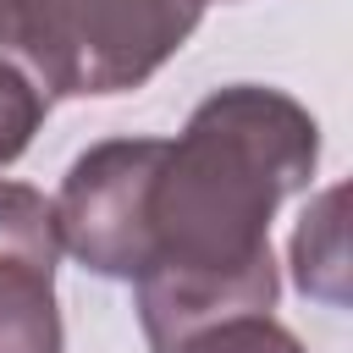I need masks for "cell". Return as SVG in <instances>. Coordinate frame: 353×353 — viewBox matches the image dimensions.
<instances>
[{"instance_id": "7", "label": "cell", "mask_w": 353, "mask_h": 353, "mask_svg": "<svg viewBox=\"0 0 353 353\" xmlns=\"http://www.w3.org/2000/svg\"><path fill=\"white\" fill-rule=\"evenodd\" d=\"M171 353H309V347L270 314H232V320H215V325L193 331Z\"/></svg>"}, {"instance_id": "4", "label": "cell", "mask_w": 353, "mask_h": 353, "mask_svg": "<svg viewBox=\"0 0 353 353\" xmlns=\"http://www.w3.org/2000/svg\"><path fill=\"white\" fill-rule=\"evenodd\" d=\"M55 259L61 237L50 199L0 176V353H66Z\"/></svg>"}, {"instance_id": "2", "label": "cell", "mask_w": 353, "mask_h": 353, "mask_svg": "<svg viewBox=\"0 0 353 353\" xmlns=\"http://www.w3.org/2000/svg\"><path fill=\"white\" fill-rule=\"evenodd\" d=\"M210 0H0V55L50 99L143 88L204 22Z\"/></svg>"}, {"instance_id": "6", "label": "cell", "mask_w": 353, "mask_h": 353, "mask_svg": "<svg viewBox=\"0 0 353 353\" xmlns=\"http://www.w3.org/2000/svg\"><path fill=\"white\" fill-rule=\"evenodd\" d=\"M44 116H50V94L17 61L0 55V171L28 154V143L44 127Z\"/></svg>"}, {"instance_id": "3", "label": "cell", "mask_w": 353, "mask_h": 353, "mask_svg": "<svg viewBox=\"0 0 353 353\" xmlns=\"http://www.w3.org/2000/svg\"><path fill=\"white\" fill-rule=\"evenodd\" d=\"M160 138H99L88 143L50 199L61 254L105 281H132L143 265V199Z\"/></svg>"}, {"instance_id": "5", "label": "cell", "mask_w": 353, "mask_h": 353, "mask_svg": "<svg viewBox=\"0 0 353 353\" xmlns=\"http://www.w3.org/2000/svg\"><path fill=\"white\" fill-rule=\"evenodd\" d=\"M342 199L347 188H325L298 232H292V281L303 298H320V303H347V254H342Z\"/></svg>"}, {"instance_id": "1", "label": "cell", "mask_w": 353, "mask_h": 353, "mask_svg": "<svg viewBox=\"0 0 353 353\" xmlns=\"http://www.w3.org/2000/svg\"><path fill=\"white\" fill-rule=\"evenodd\" d=\"M320 165V121L265 83H226L160 138L143 199V265L132 276L149 353L232 314H270L281 270L270 221Z\"/></svg>"}]
</instances>
